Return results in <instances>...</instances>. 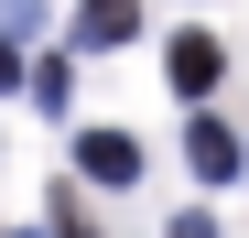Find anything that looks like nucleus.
I'll return each instance as SVG.
<instances>
[{
	"instance_id": "nucleus-1",
	"label": "nucleus",
	"mask_w": 249,
	"mask_h": 238,
	"mask_svg": "<svg viewBox=\"0 0 249 238\" xmlns=\"http://www.w3.org/2000/svg\"><path fill=\"white\" fill-rule=\"evenodd\" d=\"M162 76H174V98H217V76H228L217 33H174V44H162Z\"/></svg>"
},
{
	"instance_id": "nucleus-2",
	"label": "nucleus",
	"mask_w": 249,
	"mask_h": 238,
	"mask_svg": "<svg viewBox=\"0 0 249 238\" xmlns=\"http://www.w3.org/2000/svg\"><path fill=\"white\" fill-rule=\"evenodd\" d=\"M76 173L87 184H141V141L130 130H76Z\"/></svg>"
},
{
	"instance_id": "nucleus-3",
	"label": "nucleus",
	"mask_w": 249,
	"mask_h": 238,
	"mask_svg": "<svg viewBox=\"0 0 249 238\" xmlns=\"http://www.w3.org/2000/svg\"><path fill=\"white\" fill-rule=\"evenodd\" d=\"M130 33H141V11H130V0H87V11H76V44H87V54H119Z\"/></svg>"
},
{
	"instance_id": "nucleus-4",
	"label": "nucleus",
	"mask_w": 249,
	"mask_h": 238,
	"mask_svg": "<svg viewBox=\"0 0 249 238\" xmlns=\"http://www.w3.org/2000/svg\"><path fill=\"white\" fill-rule=\"evenodd\" d=\"M184 163H195L206 184H228V173H238V130H228V119H195V130H184Z\"/></svg>"
},
{
	"instance_id": "nucleus-5",
	"label": "nucleus",
	"mask_w": 249,
	"mask_h": 238,
	"mask_svg": "<svg viewBox=\"0 0 249 238\" xmlns=\"http://www.w3.org/2000/svg\"><path fill=\"white\" fill-rule=\"evenodd\" d=\"M54 238H98L87 217H76V195H54Z\"/></svg>"
},
{
	"instance_id": "nucleus-6",
	"label": "nucleus",
	"mask_w": 249,
	"mask_h": 238,
	"mask_svg": "<svg viewBox=\"0 0 249 238\" xmlns=\"http://www.w3.org/2000/svg\"><path fill=\"white\" fill-rule=\"evenodd\" d=\"M162 238H217V217H206V206H184V217L162 227Z\"/></svg>"
},
{
	"instance_id": "nucleus-7",
	"label": "nucleus",
	"mask_w": 249,
	"mask_h": 238,
	"mask_svg": "<svg viewBox=\"0 0 249 238\" xmlns=\"http://www.w3.org/2000/svg\"><path fill=\"white\" fill-rule=\"evenodd\" d=\"M0 87H22V44H11V33H0Z\"/></svg>"
},
{
	"instance_id": "nucleus-8",
	"label": "nucleus",
	"mask_w": 249,
	"mask_h": 238,
	"mask_svg": "<svg viewBox=\"0 0 249 238\" xmlns=\"http://www.w3.org/2000/svg\"><path fill=\"white\" fill-rule=\"evenodd\" d=\"M238 173H249V141H238Z\"/></svg>"
}]
</instances>
